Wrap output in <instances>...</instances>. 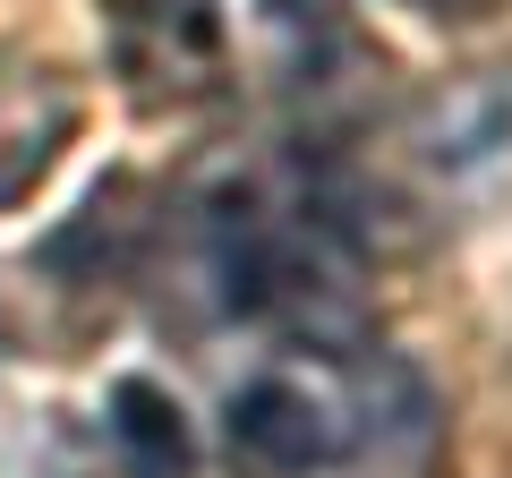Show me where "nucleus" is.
<instances>
[{"label": "nucleus", "mask_w": 512, "mask_h": 478, "mask_svg": "<svg viewBox=\"0 0 512 478\" xmlns=\"http://www.w3.org/2000/svg\"><path fill=\"white\" fill-rule=\"evenodd\" d=\"M222 444L248 478H427L436 393L402 350L291 333L222 385Z\"/></svg>", "instance_id": "1"}, {"label": "nucleus", "mask_w": 512, "mask_h": 478, "mask_svg": "<svg viewBox=\"0 0 512 478\" xmlns=\"http://www.w3.org/2000/svg\"><path fill=\"white\" fill-rule=\"evenodd\" d=\"M410 154H419V171L444 180V188L504 171L512 163V60L444 77V86L410 111Z\"/></svg>", "instance_id": "2"}, {"label": "nucleus", "mask_w": 512, "mask_h": 478, "mask_svg": "<svg viewBox=\"0 0 512 478\" xmlns=\"http://www.w3.org/2000/svg\"><path fill=\"white\" fill-rule=\"evenodd\" d=\"M111 436H120V453L146 478H188V427H180V410L163 402V385L120 376V385H111Z\"/></svg>", "instance_id": "3"}, {"label": "nucleus", "mask_w": 512, "mask_h": 478, "mask_svg": "<svg viewBox=\"0 0 512 478\" xmlns=\"http://www.w3.org/2000/svg\"><path fill=\"white\" fill-rule=\"evenodd\" d=\"M436 18H478V9H504V0H427Z\"/></svg>", "instance_id": "4"}]
</instances>
